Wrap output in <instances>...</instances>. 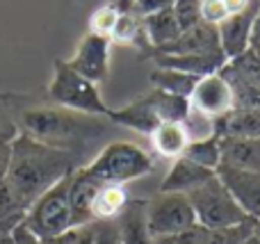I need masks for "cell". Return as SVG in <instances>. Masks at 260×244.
<instances>
[{
  "instance_id": "cell-36",
  "label": "cell",
  "mask_w": 260,
  "mask_h": 244,
  "mask_svg": "<svg viewBox=\"0 0 260 244\" xmlns=\"http://www.w3.org/2000/svg\"><path fill=\"white\" fill-rule=\"evenodd\" d=\"M7 164H9V142H5V144H0V178H5Z\"/></svg>"
},
{
  "instance_id": "cell-26",
  "label": "cell",
  "mask_w": 260,
  "mask_h": 244,
  "mask_svg": "<svg viewBox=\"0 0 260 244\" xmlns=\"http://www.w3.org/2000/svg\"><path fill=\"white\" fill-rule=\"evenodd\" d=\"M258 219H247L235 226H224V228H206L201 244H244L249 237L256 233Z\"/></svg>"
},
{
  "instance_id": "cell-27",
  "label": "cell",
  "mask_w": 260,
  "mask_h": 244,
  "mask_svg": "<svg viewBox=\"0 0 260 244\" xmlns=\"http://www.w3.org/2000/svg\"><path fill=\"white\" fill-rule=\"evenodd\" d=\"M119 9L114 7L112 3H105L101 5L99 9H94V14L89 16V32L94 34H101V37H108L112 34L114 25H117V18H119Z\"/></svg>"
},
{
  "instance_id": "cell-16",
  "label": "cell",
  "mask_w": 260,
  "mask_h": 244,
  "mask_svg": "<svg viewBox=\"0 0 260 244\" xmlns=\"http://www.w3.org/2000/svg\"><path fill=\"white\" fill-rule=\"evenodd\" d=\"M212 176H215V171H210V169H206V167H199V164H194L192 160L180 155V158H176L174 162H171L167 176L162 178L160 192L189 194L192 190H197V187H201L203 183H208Z\"/></svg>"
},
{
  "instance_id": "cell-34",
  "label": "cell",
  "mask_w": 260,
  "mask_h": 244,
  "mask_svg": "<svg viewBox=\"0 0 260 244\" xmlns=\"http://www.w3.org/2000/svg\"><path fill=\"white\" fill-rule=\"evenodd\" d=\"M73 244H94V222L76 228V235H73Z\"/></svg>"
},
{
  "instance_id": "cell-19",
  "label": "cell",
  "mask_w": 260,
  "mask_h": 244,
  "mask_svg": "<svg viewBox=\"0 0 260 244\" xmlns=\"http://www.w3.org/2000/svg\"><path fill=\"white\" fill-rule=\"evenodd\" d=\"M130 196L126 192V185H112L103 183L91 201V222H112L123 213L128 205Z\"/></svg>"
},
{
  "instance_id": "cell-15",
  "label": "cell",
  "mask_w": 260,
  "mask_h": 244,
  "mask_svg": "<svg viewBox=\"0 0 260 244\" xmlns=\"http://www.w3.org/2000/svg\"><path fill=\"white\" fill-rule=\"evenodd\" d=\"M103 185L101 181H96L89 171L82 167H78L71 173V185H69V203H71V219L73 228L91 224V201H94L99 187Z\"/></svg>"
},
{
  "instance_id": "cell-28",
  "label": "cell",
  "mask_w": 260,
  "mask_h": 244,
  "mask_svg": "<svg viewBox=\"0 0 260 244\" xmlns=\"http://www.w3.org/2000/svg\"><path fill=\"white\" fill-rule=\"evenodd\" d=\"M174 14L176 21H178L180 30H187V27L201 23V0H176L174 3Z\"/></svg>"
},
{
  "instance_id": "cell-33",
  "label": "cell",
  "mask_w": 260,
  "mask_h": 244,
  "mask_svg": "<svg viewBox=\"0 0 260 244\" xmlns=\"http://www.w3.org/2000/svg\"><path fill=\"white\" fill-rule=\"evenodd\" d=\"M9 237H12L14 244H41V237L37 235V233L32 231L23 219L12 228V231H9Z\"/></svg>"
},
{
  "instance_id": "cell-18",
  "label": "cell",
  "mask_w": 260,
  "mask_h": 244,
  "mask_svg": "<svg viewBox=\"0 0 260 244\" xmlns=\"http://www.w3.org/2000/svg\"><path fill=\"white\" fill-rule=\"evenodd\" d=\"M221 164L260 173V137H219Z\"/></svg>"
},
{
  "instance_id": "cell-23",
  "label": "cell",
  "mask_w": 260,
  "mask_h": 244,
  "mask_svg": "<svg viewBox=\"0 0 260 244\" xmlns=\"http://www.w3.org/2000/svg\"><path fill=\"white\" fill-rule=\"evenodd\" d=\"M148 80H151L153 89L167 91V94H174V96H183V98L189 100V94L194 91L199 78L189 76V73H185V71H176V68H160L157 66L155 71H151Z\"/></svg>"
},
{
  "instance_id": "cell-9",
  "label": "cell",
  "mask_w": 260,
  "mask_h": 244,
  "mask_svg": "<svg viewBox=\"0 0 260 244\" xmlns=\"http://www.w3.org/2000/svg\"><path fill=\"white\" fill-rule=\"evenodd\" d=\"M189 110L212 119V121H219L221 117L233 112L235 110L233 87L226 80L224 73L219 71L199 78L194 91L189 94Z\"/></svg>"
},
{
  "instance_id": "cell-17",
  "label": "cell",
  "mask_w": 260,
  "mask_h": 244,
  "mask_svg": "<svg viewBox=\"0 0 260 244\" xmlns=\"http://www.w3.org/2000/svg\"><path fill=\"white\" fill-rule=\"evenodd\" d=\"M121 244H155L146 224V201L130 199L123 213L117 217Z\"/></svg>"
},
{
  "instance_id": "cell-13",
  "label": "cell",
  "mask_w": 260,
  "mask_h": 244,
  "mask_svg": "<svg viewBox=\"0 0 260 244\" xmlns=\"http://www.w3.org/2000/svg\"><path fill=\"white\" fill-rule=\"evenodd\" d=\"M221 50L219 30L215 23L201 21L197 25L183 30L171 44L153 50L151 55H189V53H217Z\"/></svg>"
},
{
  "instance_id": "cell-6",
  "label": "cell",
  "mask_w": 260,
  "mask_h": 244,
  "mask_svg": "<svg viewBox=\"0 0 260 244\" xmlns=\"http://www.w3.org/2000/svg\"><path fill=\"white\" fill-rule=\"evenodd\" d=\"M187 199L197 215V224H201L203 228H224L253 219L240 208L226 185L217 178V173L201 187L189 192Z\"/></svg>"
},
{
  "instance_id": "cell-21",
  "label": "cell",
  "mask_w": 260,
  "mask_h": 244,
  "mask_svg": "<svg viewBox=\"0 0 260 244\" xmlns=\"http://www.w3.org/2000/svg\"><path fill=\"white\" fill-rule=\"evenodd\" d=\"M148 137H151L153 151L167 160L180 158L189 144V135L183 123H160Z\"/></svg>"
},
{
  "instance_id": "cell-1",
  "label": "cell",
  "mask_w": 260,
  "mask_h": 244,
  "mask_svg": "<svg viewBox=\"0 0 260 244\" xmlns=\"http://www.w3.org/2000/svg\"><path fill=\"white\" fill-rule=\"evenodd\" d=\"M78 167H82V153L57 149L30 135L16 132V137L9 142L5 181L27 210L44 192H48L55 183L67 178Z\"/></svg>"
},
{
  "instance_id": "cell-24",
  "label": "cell",
  "mask_w": 260,
  "mask_h": 244,
  "mask_svg": "<svg viewBox=\"0 0 260 244\" xmlns=\"http://www.w3.org/2000/svg\"><path fill=\"white\" fill-rule=\"evenodd\" d=\"M112 44H121V46H135L139 50H151V44L146 39V32H144L142 18L135 12H121L117 18V25H114L112 34H110Z\"/></svg>"
},
{
  "instance_id": "cell-20",
  "label": "cell",
  "mask_w": 260,
  "mask_h": 244,
  "mask_svg": "<svg viewBox=\"0 0 260 244\" xmlns=\"http://www.w3.org/2000/svg\"><path fill=\"white\" fill-rule=\"evenodd\" d=\"M217 137H260V108H235L221 117Z\"/></svg>"
},
{
  "instance_id": "cell-4",
  "label": "cell",
  "mask_w": 260,
  "mask_h": 244,
  "mask_svg": "<svg viewBox=\"0 0 260 244\" xmlns=\"http://www.w3.org/2000/svg\"><path fill=\"white\" fill-rule=\"evenodd\" d=\"M85 169L101 183H112V185H128L133 181L153 173L155 162L148 151H144L135 142H110L99 153L94 155Z\"/></svg>"
},
{
  "instance_id": "cell-32",
  "label": "cell",
  "mask_w": 260,
  "mask_h": 244,
  "mask_svg": "<svg viewBox=\"0 0 260 244\" xmlns=\"http://www.w3.org/2000/svg\"><path fill=\"white\" fill-rule=\"evenodd\" d=\"M171 5H174L171 0H133V12L139 18H144V16L162 12V9H169Z\"/></svg>"
},
{
  "instance_id": "cell-43",
  "label": "cell",
  "mask_w": 260,
  "mask_h": 244,
  "mask_svg": "<svg viewBox=\"0 0 260 244\" xmlns=\"http://www.w3.org/2000/svg\"><path fill=\"white\" fill-rule=\"evenodd\" d=\"M0 96H3V94H0Z\"/></svg>"
},
{
  "instance_id": "cell-29",
  "label": "cell",
  "mask_w": 260,
  "mask_h": 244,
  "mask_svg": "<svg viewBox=\"0 0 260 244\" xmlns=\"http://www.w3.org/2000/svg\"><path fill=\"white\" fill-rule=\"evenodd\" d=\"M12 217H25V208L16 199V194L7 185V181L0 178V219H12Z\"/></svg>"
},
{
  "instance_id": "cell-8",
  "label": "cell",
  "mask_w": 260,
  "mask_h": 244,
  "mask_svg": "<svg viewBox=\"0 0 260 244\" xmlns=\"http://www.w3.org/2000/svg\"><path fill=\"white\" fill-rule=\"evenodd\" d=\"M146 224L153 240L174 235L197 224V215L187 194L176 192H157L146 201Z\"/></svg>"
},
{
  "instance_id": "cell-40",
  "label": "cell",
  "mask_w": 260,
  "mask_h": 244,
  "mask_svg": "<svg viewBox=\"0 0 260 244\" xmlns=\"http://www.w3.org/2000/svg\"><path fill=\"white\" fill-rule=\"evenodd\" d=\"M256 235H258V240H260V222H258V226H256Z\"/></svg>"
},
{
  "instance_id": "cell-38",
  "label": "cell",
  "mask_w": 260,
  "mask_h": 244,
  "mask_svg": "<svg viewBox=\"0 0 260 244\" xmlns=\"http://www.w3.org/2000/svg\"><path fill=\"white\" fill-rule=\"evenodd\" d=\"M251 48H260V12L253 21V27H251Z\"/></svg>"
},
{
  "instance_id": "cell-39",
  "label": "cell",
  "mask_w": 260,
  "mask_h": 244,
  "mask_svg": "<svg viewBox=\"0 0 260 244\" xmlns=\"http://www.w3.org/2000/svg\"><path fill=\"white\" fill-rule=\"evenodd\" d=\"M244 244H260V240H258V235H256V233H253V235L249 237V240L244 242Z\"/></svg>"
},
{
  "instance_id": "cell-5",
  "label": "cell",
  "mask_w": 260,
  "mask_h": 244,
  "mask_svg": "<svg viewBox=\"0 0 260 244\" xmlns=\"http://www.w3.org/2000/svg\"><path fill=\"white\" fill-rule=\"evenodd\" d=\"M46 96L53 105L76 110L82 114H94V117H108L112 110L101 96L99 85H94L78 71H73L67 59L53 62V78L48 82Z\"/></svg>"
},
{
  "instance_id": "cell-41",
  "label": "cell",
  "mask_w": 260,
  "mask_h": 244,
  "mask_svg": "<svg viewBox=\"0 0 260 244\" xmlns=\"http://www.w3.org/2000/svg\"><path fill=\"white\" fill-rule=\"evenodd\" d=\"M171 3H176V0H171Z\"/></svg>"
},
{
  "instance_id": "cell-37",
  "label": "cell",
  "mask_w": 260,
  "mask_h": 244,
  "mask_svg": "<svg viewBox=\"0 0 260 244\" xmlns=\"http://www.w3.org/2000/svg\"><path fill=\"white\" fill-rule=\"evenodd\" d=\"M23 217H12V219H0V240L3 237H7L9 235V231H12L14 226H16L18 222H21Z\"/></svg>"
},
{
  "instance_id": "cell-2",
  "label": "cell",
  "mask_w": 260,
  "mask_h": 244,
  "mask_svg": "<svg viewBox=\"0 0 260 244\" xmlns=\"http://www.w3.org/2000/svg\"><path fill=\"white\" fill-rule=\"evenodd\" d=\"M18 132L30 135L44 144L57 149L76 151L85 155V149L91 142L101 140L110 128L108 117L82 114L76 110H67L59 105H25L14 117Z\"/></svg>"
},
{
  "instance_id": "cell-12",
  "label": "cell",
  "mask_w": 260,
  "mask_h": 244,
  "mask_svg": "<svg viewBox=\"0 0 260 244\" xmlns=\"http://www.w3.org/2000/svg\"><path fill=\"white\" fill-rule=\"evenodd\" d=\"M258 12H260V0H253L247 9L224 18V21L217 25L221 50H224L229 62L240 57V55H244L251 48V27H253V21H256Z\"/></svg>"
},
{
  "instance_id": "cell-10",
  "label": "cell",
  "mask_w": 260,
  "mask_h": 244,
  "mask_svg": "<svg viewBox=\"0 0 260 244\" xmlns=\"http://www.w3.org/2000/svg\"><path fill=\"white\" fill-rule=\"evenodd\" d=\"M110 48H112V41L108 37L87 32L78 44L73 57L67 59V62L82 78L91 80L94 85H101V82H105V78L110 73Z\"/></svg>"
},
{
  "instance_id": "cell-25",
  "label": "cell",
  "mask_w": 260,
  "mask_h": 244,
  "mask_svg": "<svg viewBox=\"0 0 260 244\" xmlns=\"http://www.w3.org/2000/svg\"><path fill=\"white\" fill-rule=\"evenodd\" d=\"M183 158L192 160L199 167H206L210 171H217V167L221 164V140L217 135L206 137V140H194L187 144Z\"/></svg>"
},
{
  "instance_id": "cell-11",
  "label": "cell",
  "mask_w": 260,
  "mask_h": 244,
  "mask_svg": "<svg viewBox=\"0 0 260 244\" xmlns=\"http://www.w3.org/2000/svg\"><path fill=\"white\" fill-rule=\"evenodd\" d=\"M217 178L226 185L238 205L253 219H260V173L249 169H238L231 164L217 167Z\"/></svg>"
},
{
  "instance_id": "cell-31",
  "label": "cell",
  "mask_w": 260,
  "mask_h": 244,
  "mask_svg": "<svg viewBox=\"0 0 260 244\" xmlns=\"http://www.w3.org/2000/svg\"><path fill=\"white\" fill-rule=\"evenodd\" d=\"M94 244H121L117 219H112V222H94Z\"/></svg>"
},
{
  "instance_id": "cell-14",
  "label": "cell",
  "mask_w": 260,
  "mask_h": 244,
  "mask_svg": "<svg viewBox=\"0 0 260 244\" xmlns=\"http://www.w3.org/2000/svg\"><path fill=\"white\" fill-rule=\"evenodd\" d=\"M151 59L160 68H176V71H185L197 78L219 73L229 62L224 50H217V53H189V55H151Z\"/></svg>"
},
{
  "instance_id": "cell-35",
  "label": "cell",
  "mask_w": 260,
  "mask_h": 244,
  "mask_svg": "<svg viewBox=\"0 0 260 244\" xmlns=\"http://www.w3.org/2000/svg\"><path fill=\"white\" fill-rule=\"evenodd\" d=\"M73 235H76V228H71V231L62 233V235L46 237V240H41V244H73Z\"/></svg>"
},
{
  "instance_id": "cell-42",
  "label": "cell",
  "mask_w": 260,
  "mask_h": 244,
  "mask_svg": "<svg viewBox=\"0 0 260 244\" xmlns=\"http://www.w3.org/2000/svg\"><path fill=\"white\" fill-rule=\"evenodd\" d=\"M258 222H260V219H258Z\"/></svg>"
},
{
  "instance_id": "cell-30",
  "label": "cell",
  "mask_w": 260,
  "mask_h": 244,
  "mask_svg": "<svg viewBox=\"0 0 260 244\" xmlns=\"http://www.w3.org/2000/svg\"><path fill=\"white\" fill-rule=\"evenodd\" d=\"M203 235H206V228L201 224H194V226L185 228L180 233H174V235H167L155 240V244H201Z\"/></svg>"
},
{
  "instance_id": "cell-22",
  "label": "cell",
  "mask_w": 260,
  "mask_h": 244,
  "mask_svg": "<svg viewBox=\"0 0 260 244\" xmlns=\"http://www.w3.org/2000/svg\"><path fill=\"white\" fill-rule=\"evenodd\" d=\"M142 25H144V32H146V39L151 44V53L162 46L171 44L176 37L180 34V25L176 21V14H174V5L169 9H162L157 14H151V16H144L142 18ZM148 53V55H151Z\"/></svg>"
},
{
  "instance_id": "cell-3",
  "label": "cell",
  "mask_w": 260,
  "mask_h": 244,
  "mask_svg": "<svg viewBox=\"0 0 260 244\" xmlns=\"http://www.w3.org/2000/svg\"><path fill=\"white\" fill-rule=\"evenodd\" d=\"M189 114V100L183 96L167 94L160 89H151L137 100L123 105L119 110H110L108 119L117 126L130 128L142 135H151L160 123H185Z\"/></svg>"
},
{
  "instance_id": "cell-7",
  "label": "cell",
  "mask_w": 260,
  "mask_h": 244,
  "mask_svg": "<svg viewBox=\"0 0 260 244\" xmlns=\"http://www.w3.org/2000/svg\"><path fill=\"white\" fill-rule=\"evenodd\" d=\"M69 185H71V173L55 183L48 192L39 196L30 208L25 210L23 222L41 237H55L62 233L71 231L73 219H71V203H69Z\"/></svg>"
}]
</instances>
